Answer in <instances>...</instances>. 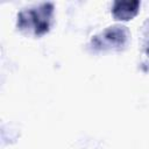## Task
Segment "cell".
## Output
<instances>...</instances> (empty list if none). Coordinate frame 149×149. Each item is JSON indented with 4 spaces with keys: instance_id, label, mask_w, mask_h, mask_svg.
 <instances>
[{
    "instance_id": "cell-1",
    "label": "cell",
    "mask_w": 149,
    "mask_h": 149,
    "mask_svg": "<svg viewBox=\"0 0 149 149\" xmlns=\"http://www.w3.org/2000/svg\"><path fill=\"white\" fill-rule=\"evenodd\" d=\"M51 12L52 6L50 3H43L38 7L23 10L19 15V24L21 28L31 29L35 34H42L49 27Z\"/></svg>"
},
{
    "instance_id": "cell-2",
    "label": "cell",
    "mask_w": 149,
    "mask_h": 149,
    "mask_svg": "<svg viewBox=\"0 0 149 149\" xmlns=\"http://www.w3.org/2000/svg\"><path fill=\"white\" fill-rule=\"evenodd\" d=\"M139 7V1H118L114 3L113 13L118 19L128 20L133 17Z\"/></svg>"
}]
</instances>
